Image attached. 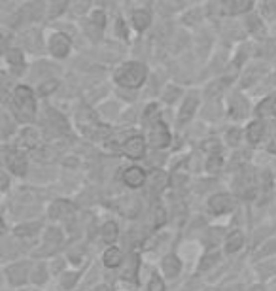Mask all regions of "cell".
<instances>
[{"mask_svg":"<svg viewBox=\"0 0 276 291\" xmlns=\"http://www.w3.org/2000/svg\"><path fill=\"white\" fill-rule=\"evenodd\" d=\"M11 110L15 113V117L23 123L30 121L34 117L36 104H34V95L30 91V87H27V85H17L15 87L13 100H11Z\"/></svg>","mask_w":276,"mask_h":291,"instance_id":"6da1fadb","label":"cell"},{"mask_svg":"<svg viewBox=\"0 0 276 291\" xmlns=\"http://www.w3.org/2000/svg\"><path fill=\"white\" fill-rule=\"evenodd\" d=\"M146 76H148V68L142 63L131 61V63H125L117 68L115 82L121 87H127V89H138L146 82Z\"/></svg>","mask_w":276,"mask_h":291,"instance_id":"7a4b0ae2","label":"cell"},{"mask_svg":"<svg viewBox=\"0 0 276 291\" xmlns=\"http://www.w3.org/2000/svg\"><path fill=\"white\" fill-rule=\"evenodd\" d=\"M169 144H171L169 129H167L165 123L157 119V121L153 123L152 132H150V146H152V148H157V150H161V148H167Z\"/></svg>","mask_w":276,"mask_h":291,"instance_id":"3957f363","label":"cell"},{"mask_svg":"<svg viewBox=\"0 0 276 291\" xmlns=\"http://www.w3.org/2000/svg\"><path fill=\"white\" fill-rule=\"evenodd\" d=\"M208 206L212 214H227L235 208V198L227 193H218L208 200Z\"/></svg>","mask_w":276,"mask_h":291,"instance_id":"277c9868","label":"cell"},{"mask_svg":"<svg viewBox=\"0 0 276 291\" xmlns=\"http://www.w3.org/2000/svg\"><path fill=\"white\" fill-rule=\"evenodd\" d=\"M6 165L15 176H25L27 174V161L23 153L17 150H6Z\"/></svg>","mask_w":276,"mask_h":291,"instance_id":"5b68a950","label":"cell"},{"mask_svg":"<svg viewBox=\"0 0 276 291\" xmlns=\"http://www.w3.org/2000/svg\"><path fill=\"white\" fill-rule=\"evenodd\" d=\"M70 51V40L67 34H53L49 38V53L57 59H65Z\"/></svg>","mask_w":276,"mask_h":291,"instance_id":"8992f818","label":"cell"},{"mask_svg":"<svg viewBox=\"0 0 276 291\" xmlns=\"http://www.w3.org/2000/svg\"><path fill=\"white\" fill-rule=\"evenodd\" d=\"M123 151L131 159H140L146 153V142H144L142 136H133L123 144Z\"/></svg>","mask_w":276,"mask_h":291,"instance_id":"52a82bcc","label":"cell"},{"mask_svg":"<svg viewBox=\"0 0 276 291\" xmlns=\"http://www.w3.org/2000/svg\"><path fill=\"white\" fill-rule=\"evenodd\" d=\"M221 8L227 15H238L252 9V0H221Z\"/></svg>","mask_w":276,"mask_h":291,"instance_id":"ba28073f","label":"cell"},{"mask_svg":"<svg viewBox=\"0 0 276 291\" xmlns=\"http://www.w3.org/2000/svg\"><path fill=\"white\" fill-rule=\"evenodd\" d=\"M197 106H199V98H197V95H193V93L187 95V97H185V100L182 102L178 119H180V121H189L191 117H193V113L197 112Z\"/></svg>","mask_w":276,"mask_h":291,"instance_id":"9c48e42d","label":"cell"},{"mask_svg":"<svg viewBox=\"0 0 276 291\" xmlns=\"http://www.w3.org/2000/svg\"><path fill=\"white\" fill-rule=\"evenodd\" d=\"M123 180L129 188H140L146 182V172L140 167H129L123 172Z\"/></svg>","mask_w":276,"mask_h":291,"instance_id":"30bf717a","label":"cell"},{"mask_svg":"<svg viewBox=\"0 0 276 291\" xmlns=\"http://www.w3.org/2000/svg\"><path fill=\"white\" fill-rule=\"evenodd\" d=\"M163 273H165V276L167 278H174V276H178L182 271V263L180 259L176 257V255H167L165 259H163Z\"/></svg>","mask_w":276,"mask_h":291,"instance_id":"8fae6325","label":"cell"},{"mask_svg":"<svg viewBox=\"0 0 276 291\" xmlns=\"http://www.w3.org/2000/svg\"><path fill=\"white\" fill-rule=\"evenodd\" d=\"M242 242H244L242 233H240V231H233V233L227 236V240H225V252H227V254H235V252H238V250L242 248Z\"/></svg>","mask_w":276,"mask_h":291,"instance_id":"7c38bea8","label":"cell"},{"mask_svg":"<svg viewBox=\"0 0 276 291\" xmlns=\"http://www.w3.org/2000/svg\"><path fill=\"white\" fill-rule=\"evenodd\" d=\"M150 23H152V15L148 11L138 9V11L133 13V25L136 30H146V28L150 27Z\"/></svg>","mask_w":276,"mask_h":291,"instance_id":"4fadbf2b","label":"cell"},{"mask_svg":"<svg viewBox=\"0 0 276 291\" xmlns=\"http://www.w3.org/2000/svg\"><path fill=\"white\" fill-rule=\"evenodd\" d=\"M263 134H265V125L261 121H254L248 127V140L252 142V144H257L263 138Z\"/></svg>","mask_w":276,"mask_h":291,"instance_id":"5bb4252c","label":"cell"},{"mask_svg":"<svg viewBox=\"0 0 276 291\" xmlns=\"http://www.w3.org/2000/svg\"><path fill=\"white\" fill-rule=\"evenodd\" d=\"M8 276L11 284H23L27 278V265H13L11 269H8Z\"/></svg>","mask_w":276,"mask_h":291,"instance_id":"9a60e30c","label":"cell"},{"mask_svg":"<svg viewBox=\"0 0 276 291\" xmlns=\"http://www.w3.org/2000/svg\"><path fill=\"white\" fill-rule=\"evenodd\" d=\"M121 250H117V248H108L106 250V254H104V265L106 267H110V269H115L117 265L121 263Z\"/></svg>","mask_w":276,"mask_h":291,"instance_id":"2e32d148","label":"cell"},{"mask_svg":"<svg viewBox=\"0 0 276 291\" xmlns=\"http://www.w3.org/2000/svg\"><path fill=\"white\" fill-rule=\"evenodd\" d=\"M117 235H119L117 223H114V221H106V225L102 227V238H104V242H108V244L115 242Z\"/></svg>","mask_w":276,"mask_h":291,"instance_id":"e0dca14e","label":"cell"},{"mask_svg":"<svg viewBox=\"0 0 276 291\" xmlns=\"http://www.w3.org/2000/svg\"><path fill=\"white\" fill-rule=\"evenodd\" d=\"M6 59L13 68H17V72H21V68L25 66V61H23V53L19 49H8L6 51Z\"/></svg>","mask_w":276,"mask_h":291,"instance_id":"ac0fdd59","label":"cell"},{"mask_svg":"<svg viewBox=\"0 0 276 291\" xmlns=\"http://www.w3.org/2000/svg\"><path fill=\"white\" fill-rule=\"evenodd\" d=\"M68 2L70 0H51V11H49V15L51 17H57L59 13H63L67 9Z\"/></svg>","mask_w":276,"mask_h":291,"instance_id":"d6986e66","label":"cell"},{"mask_svg":"<svg viewBox=\"0 0 276 291\" xmlns=\"http://www.w3.org/2000/svg\"><path fill=\"white\" fill-rule=\"evenodd\" d=\"M275 100L276 98H267V100H263V102L257 106V113H259V115H273Z\"/></svg>","mask_w":276,"mask_h":291,"instance_id":"ffe728a7","label":"cell"},{"mask_svg":"<svg viewBox=\"0 0 276 291\" xmlns=\"http://www.w3.org/2000/svg\"><path fill=\"white\" fill-rule=\"evenodd\" d=\"M91 23H93V25H96L98 28H104V25H106V13H104V11H100V9H98V11H93V13H91Z\"/></svg>","mask_w":276,"mask_h":291,"instance_id":"44dd1931","label":"cell"},{"mask_svg":"<svg viewBox=\"0 0 276 291\" xmlns=\"http://www.w3.org/2000/svg\"><path fill=\"white\" fill-rule=\"evenodd\" d=\"M152 186L155 189H161L163 186H167V174H163V172H153L152 174Z\"/></svg>","mask_w":276,"mask_h":291,"instance_id":"7402d4cb","label":"cell"},{"mask_svg":"<svg viewBox=\"0 0 276 291\" xmlns=\"http://www.w3.org/2000/svg\"><path fill=\"white\" fill-rule=\"evenodd\" d=\"M221 167H223V161H221V157H219L218 153L210 155V159H208V170L210 172H218Z\"/></svg>","mask_w":276,"mask_h":291,"instance_id":"603a6c76","label":"cell"},{"mask_svg":"<svg viewBox=\"0 0 276 291\" xmlns=\"http://www.w3.org/2000/svg\"><path fill=\"white\" fill-rule=\"evenodd\" d=\"M57 89V80H49V82H44L42 87H40V95H49L51 91Z\"/></svg>","mask_w":276,"mask_h":291,"instance_id":"cb8c5ba5","label":"cell"},{"mask_svg":"<svg viewBox=\"0 0 276 291\" xmlns=\"http://www.w3.org/2000/svg\"><path fill=\"white\" fill-rule=\"evenodd\" d=\"M218 252H214V254H206V257L200 261V269H208L210 267V263H216L218 261Z\"/></svg>","mask_w":276,"mask_h":291,"instance_id":"d4e9b609","label":"cell"},{"mask_svg":"<svg viewBox=\"0 0 276 291\" xmlns=\"http://www.w3.org/2000/svg\"><path fill=\"white\" fill-rule=\"evenodd\" d=\"M148 291H165V284L157 278V276H153L152 280H150V286H148Z\"/></svg>","mask_w":276,"mask_h":291,"instance_id":"484cf974","label":"cell"},{"mask_svg":"<svg viewBox=\"0 0 276 291\" xmlns=\"http://www.w3.org/2000/svg\"><path fill=\"white\" fill-rule=\"evenodd\" d=\"M267 150L271 151V153H275V155H276V132L273 134V138L269 140V146H267Z\"/></svg>","mask_w":276,"mask_h":291,"instance_id":"4316f807","label":"cell"},{"mask_svg":"<svg viewBox=\"0 0 276 291\" xmlns=\"http://www.w3.org/2000/svg\"><path fill=\"white\" fill-rule=\"evenodd\" d=\"M237 138H238V131H237V129H233V131H231V134H229L227 142H229V144H233V146H237Z\"/></svg>","mask_w":276,"mask_h":291,"instance_id":"83f0119b","label":"cell"},{"mask_svg":"<svg viewBox=\"0 0 276 291\" xmlns=\"http://www.w3.org/2000/svg\"><path fill=\"white\" fill-rule=\"evenodd\" d=\"M273 115L276 117V100H275V108H273Z\"/></svg>","mask_w":276,"mask_h":291,"instance_id":"f1b7e54d","label":"cell"}]
</instances>
